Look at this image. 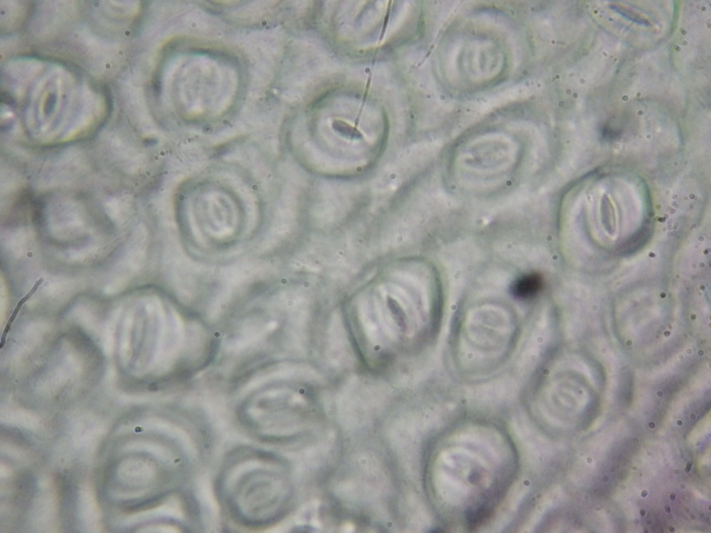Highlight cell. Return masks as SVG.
<instances>
[{"instance_id":"6da1fadb","label":"cell","mask_w":711,"mask_h":533,"mask_svg":"<svg viewBox=\"0 0 711 533\" xmlns=\"http://www.w3.org/2000/svg\"><path fill=\"white\" fill-rule=\"evenodd\" d=\"M237 467L235 477H226V500L238 519L246 525H258L269 522L275 516L278 500L277 473L271 471V462L265 455L246 456ZM276 512V511H275Z\"/></svg>"},{"instance_id":"7a4b0ae2","label":"cell","mask_w":711,"mask_h":533,"mask_svg":"<svg viewBox=\"0 0 711 533\" xmlns=\"http://www.w3.org/2000/svg\"><path fill=\"white\" fill-rule=\"evenodd\" d=\"M543 287V279L536 273H528L517 279L512 286V294L521 299L535 297Z\"/></svg>"},{"instance_id":"3957f363","label":"cell","mask_w":711,"mask_h":533,"mask_svg":"<svg viewBox=\"0 0 711 533\" xmlns=\"http://www.w3.org/2000/svg\"><path fill=\"white\" fill-rule=\"evenodd\" d=\"M42 282H43V278H40V279L37 280L35 282V283L33 285V286L31 287V289L29 290V291L27 294H26L25 296H23L18 301V303H17V305L15 306L14 310L12 311V313L10 317L9 318V319L8 321V323L6 325V327H5V328L3 330V332L2 333L1 340V344H1L0 345V348H2L3 347V346H4V344H6V339L7 335H8V332H9L10 328H11V325L12 324L13 321H15V319L16 316H17L19 312L20 311L22 305L26 301H28V300L35 293V291L38 289L39 286L42 283Z\"/></svg>"}]
</instances>
